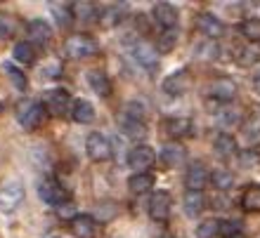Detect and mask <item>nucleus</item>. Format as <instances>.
<instances>
[{"label": "nucleus", "mask_w": 260, "mask_h": 238, "mask_svg": "<svg viewBox=\"0 0 260 238\" xmlns=\"http://www.w3.org/2000/svg\"><path fill=\"white\" fill-rule=\"evenodd\" d=\"M241 208L246 212H260V184H251V186L244 191Z\"/></svg>", "instance_id": "obj_25"}, {"label": "nucleus", "mask_w": 260, "mask_h": 238, "mask_svg": "<svg viewBox=\"0 0 260 238\" xmlns=\"http://www.w3.org/2000/svg\"><path fill=\"white\" fill-rule=\"evenodd\" d=\"M71 231L76 238H95L97 236V222L90 215H78L71 219Z\"/></svg>", "instance_id": "obj_18"}, {"label": "nucleus", "mask_w": 260, "mask_h": 238, "mask_svg": "<svg viewBox=\"0 0 260 238\" xmlns=\"http://www.w3.org/2000/svg\"><path fill=\"white\" fill-rule=\"evenodd\" d=\"M197 28L206 38H220V35L225 33V24L211 12H201L197 17Z\"/></svg>", "instance_id": "obj_12"}, {"label": "nucleus", "mask_w": 260, "mask_h": 238, "mask_svg": "<svg viewBox=\"0 0 260 238\" xmlns=\"http://www.w3.org/2000/svg\"><path fill=\"white\" fill-rule=\"evenodd\" d=\"M239 222H232V219H227V222H220V233L225 238H234V236H239Z\"/></svg>", "instance_id": "obj_37"}, {"label": "nucleus", "mask_w": 260, "mask_h": 238, "mask_svg": "<svg viewBox=\"0 0 260 238\" xmlns=\"http://www.w3.org/2000/svg\"><path fill=\"white\" fill-rule=\"evenodd\" d=\"M218 233H220V219H215V217L204 219L197 226V238H215Z\"/></svg>", "instance_id": "obj_30"}, {"label": "nucleus", "mask_w": 260, "mask_h": 238, "mask_svg": "<svg viewBox=\"0 0 260 238\" xmlns=\"http://www.w3.org/2000/svg\"><path fill=\"white\" fill-rule=\"evenodd\" d=\"M118 123H121V130L125 132V137H130V139H142L147 135V125H144L142 118H133L128 113H123Z\"/></svg>", "instance_id": "obj_19"}, {"label": "nucleus", "mask_w": 260, "mask_h": 238, "mask_svg": "<svg viewBox=\"0 0 260 238\" xmlns=\"http://www.w3.org/2000/svg\"><path fill=\"white\" fill-rule=\"evenodd\" d=\"M211 182L218 191H227V189H232L234 186V175L230 170H225V168H220V170L211 172Z\"/></svg>", "instance_id": "obj_27"}, {"label": "nucleus", "mask_w": 260, "mask_h": 238, "mask_svg": "<svg viewBox=\"0 0 260 238\" xmlns=\"http://www.w3.org/2000/svg\"><path fill=\"white\" fill-rule=\"evenodd\" d=\"M182 205H185L187 217H197V215H201V210H204V193H201V191H187Z\"/></svg>", "instance_id": "obj_23"}, {"label": "nucleus", "mask_w": 260, "mask_h": 238, "mask_svg": "<svg viewBox=\"0 0 260 238\" xmlns=\"http://www.w3.org/2000/svg\"><path fill=\"white\" fill-rule=\"evenodd\" d=\"M234 238H246V236H241V233H239V236H234Z\"/></svg>", "instance_id": "obj_41"}, {"label": "nucleus", "mask_w": 260, "mask_h": 238, "mask_svg": "<svg viewBox=\"0 0 260 238\" xmlns=\"http://www.w3.org/2000/svg\"><path fill=\"white\" fill-rule=\"evenodd\" d=\"M123 19V7H107V10H102L100 12V24L102 26H114V24H118V21Z\"/></svg>", "instance_id": "obj_32"}, {"label": "nucleus", "mask_w": 260, "mask_h": 238, "mask_svg": "<svg viewBox=\"0 0 260 238\" xmlns=\"http://www.w3.org/2000/svg\"><path fill=\"white\" fill-rule=\"evenodd\" d=\"M133 55H135L137 64L144 66L147 71H154L158 66V50L151 48L149 43H135V48H133Z\"/></svg>", "instance_id": "obj_13"}, {"label": "nucleus", "mask_w": 260, "mask_h": 238, "mask_svg": "<svg viewBox=\"0 0 260 238\" xmlns=\"http://www.w3.org/2000/svg\"><path fill=\"white\" fill-rule=\"evenodd\" d=\"M189 88V73H187L185 68H180L175 73H171L168 78L164 81V92L171 97H180L182 92H187Z\"/></svg>", "instance_id": "obj_16"}, {"label": "nucleus", "mask_w": 260, "mask_h": 238, "mask_svg": "<svg viewBox=\"0 0 260 238\" xmlns=\"http://www.w3.org/2000/svg\"><path fill=\"white\" fill-rule=\"evenodd\" d=\"M164 128H166V132H168L171 137L180 139V137L192 135L194 123H192V118H187V116H173V118H168V121L164 123Z\"/></svg>", "instance_id": "obj_17"}, {"label": "nucleus", "mask_w": 260, "mask_h": 238, "mask_svg": "<svg viewBox=\"0 0 260 238\" xmlns=\"http://www.w3.org/2000/svg\"><path fill=\"white\" fill-rule=\"evenodd\" d=\"M241 33H244V38H246V41L258 43L260 41V19H255V17L246 19L244 24H241Z\"/></svg>", "instance_id": "obj_33"}, {"label": "nucleus", "mask_w": 260, "mask_h": 238, "mask_svg": "<svg viewBox=\"0 0 260 238\" xmlns=\"http://www.w3.org/2000/svg\"><path fill=\"white\" fill-rule=\"evenodd\" d=\"M239 121L241 118H239V111L237 109H230V106H227V109L218 111V123L222 125V128H232V125H237Z\"/></svg>", "instance_id": "obj_35"}, {"label": "nucleus", "mask_w": 260, "mask_h": 238, "mask_svg": "<svg viewBox=\"0 0 260 238\" xmlns=\"http://www.w3.org/2000/svg\"><path fill=\"white\" fill-rule=\"evenodd\" d=\"M208 179H211V175H208V168H206L204 163H199V161L189 163V168H187V172H185L187 189L189 191H201Z\"/></svg>", "instance_id": "obj_10"}, {"label": "nucleus", "mask_w": 260, "mask_h": 238, "mask_svg": "<svg viewBox=\"0 0 260 238\" xmlns=\"http://www.w3.org/2000/svg\"><path fill=\"white\" fill-rule=\"evenodd\" d=\"M171 210H173L171 193L164 189L154 191L149 198V217L154 219V222H166V219L171 217Z\"/></svg>", "instance_id": "obj_7"}, {"label": "nucleus", "mask_w": 260, "mask_h": 238, "mask_svg": "<svg viewBox=\"0 0 260 238\" xmlns=\"http://www.w3.org/2000/svg\"><path fill=\"white\" fill-rule=\"evenodd\" d=\"M151 14H154L156 24L164 28V31H171V28L178 26V10H175L171 3H156L154 10H151Z\"/></svg>", "instance_id": "obj_11"}, {"label": "nucleus", "mask_w": 260, "mask_h": 238, "mask_svg": "<svg viewBox=\"0 0 260 238\" xmlns=\"http://www.w3.org/2000/svg\"><path fill=\"white\" fill-rule=\"evenodd\" d=\"M26 33H28V43H31V45L45 48V45L52 41V26H50L45 19H31L26 26Z\"/></svg>", "instance_id": "obj_9"}, {"label": "nucleus", "mask_w": 260, "mask_h": 238, "mask_svg": "<svg viewBox=\"0 0 260 238\" xmlns=\"http://www.w3.org/2000/svg\"><path fill=\"white\" fill-rule=\"evenodd\" d=\"M38 196L50 205H62V203L69 201L67 191L62 189V184L57 182V179H52V177L41 179V184H38Z\"/></svg>", "instance_id": "obj_8"}, {"label": "nucleus", "mask_w": 260, "mask_h": 238, "mask_svg": "<svg viewBox=\"0 0 260 238\" xmlns=\"http://www.w3.org/2000/svg\"><path fill=\"white\" fill-rule=\"evenodd\" d=\"M178 45V31L171 28V31H164V33L158 35V52H171L173 48Z\"/></svg>", "instance_id": "obj_34"}, {"label": "nucleus", "mask_w": 260, "mask_h": 238, "mask_svg": "<svg viewBox=\"0 0 260 238\" xmlns=\"http://www.w3.org/2000/svg\"><path fill=\"white\" fill-rule=\"evenodd\" d=\"M158 158H161V163H164L166 168H178V165L185 163L187 151H185V146H182V144L168 142V144H164V149H161Z\"/></svg>", "instance_id": "obj_14"}, {"label": "nucleus", "mask_w": 260, "mask_h": 238, "mask_svg": "<svg viewBox=\"0 0 260 238\" xmlns=\"http://www.w3.org/2000/svg\"><path fill=\"white\" fill-rule=\"evenodd\" d=\"M76 208H74V203L71 201H67V203H62V205H57V215L62 219H76L78 215H76Z\"/></svg>", "instance_id": "obj_38"}, {"label": "nucleus", "mask_w": 260, "mask_h": 238, "mask_svg": "<svg viewBox=\"0 0 260 238\" xmlns=\"http://www.w3.org/2000/svg\"><path fill=\"white\" fill-rule=\"evenodd\" d=\"M128 189H130V193H135V196L149 193V191L154 189V175H149V172L133 175V177L128 179Z\"/></svg>", "instance_id": "obj_22"}, {"label": "nucleus", "mask_w": 260, "mask_h": 238, "mask_svg": "<svg viewBox=\"0 0 260 238\" xmlns=\"http://www.w3.org/2000/svg\"><path fill=\"white\" fill-rule=\"evenodd\" d=\"M260 59V50L258 45H246V48L239 50V55H237V61H239V66H253V64H258Z\"/></svg>", "instance_id": "obj_29"}, {"label": "nucleus", "mask_w": 260, "mask_h": 238, "mask_svg": "<svg viewBox=\"0 0 260 238\" xmlns=\"http://www.w3.org/2000/svg\"><path fill=\"white\" fill-rule=\"evenodd\" d=\"M213 149H215V153H218L220 158H232L234 153H237V142H234L232 135H218L215 137V144H213Z\"/></svg>", "instance_id": "obj_24"}, {"label": "nucleus", "mask_w": 260, "mask_h": 238, "mask_svg": "<svg viewBox=\"0 0 260 238\" xmlns=\"http://www.w3.org/2000/svg\"><path fill=\"white\" fill-rule=\"evenodd\" d=\"M52 12H55V17L57 19H59V26H71V24H74V12H71V7H59V5H52Z\"/></svg>", "instance_id": "obj_36"}, {"label": "nucleus", "mask_w": 260, "mask_h": 238, "mask_svg": "<svg viewBox=\"0 0 260 238\" xmlns=\"http://www.w3.org/2000/svg\"><path fill=\"white\" fill-rule=\"evenodd\" d=\"M5 73H7V78L12 81V85L17 90H26L28 81H26V75L21 73V68L17 66V64H5Z\"/></svg>", "instance_id": "obj_31"}, {"label": "nucleus", "mask_w": 260, "mask_h": 238, "mask_svg": "<svg viewBox=\"0 0 260 238\" xmlns=\"http://www.w3.org/2000/svg\"><path fill=\"white\" fill-rule=\"evenodd\" d=\"M88 83H90V88H92V92H95V95H100V97H109L111 95L109 75L104 73V71H100V68L90 71V73H88Z\"/></svg>", "instance_id": "obj_20"}, {"label": "nucleus", "mask_w": 260, "mask_h": 238, "mask_svg": "<svg viewBox=\"0 0 260 238\" xmlns=\"http://www.w3.org/2000/svg\"><path fill=\"white\" fill-rule=\"evenodd\" d=\"M71 118H74L78 125H90V123L95 121V106H92L88 99H78V102H74Z\"/></svg>", "instance_id": "obj_21"}, {"label": "nucleus", "mask_w": 260, "mask_h": 238, "mask_svg": "<svg viewBox=\"0 0 260 238\" xmlns=\"http://www.w3.org/2000/svg\"><path fill=\"white\" fill-rule=\"evenodd\" d=\"M55 238H57V236H55Z\"/></svg>", "instance_id": "obj_43"}, {"label": "nucleus", "mask_w": 260, "mask_h": 238, "mask_svg": "<svg viewBox=\"0 0 260 238\" xmlns=\"http://www.w3.org/2000/svg\"><path fill=\"white\" fill-rule=\"evenodd\" d=\"M0 113H3V104H0Z\"/></svg>", "instance_id": "obj_42"}, {"label": "nucleus", "mask_w": 260, "mask_h": 238, "mask_svg": "<svg viewBox=\"0 0 260 238\" xmlns=\"http://www.w3.org/2000/svg\"><path fill=\"white\" fill-rule=\"evenodd\" d=\"M12 33V24H7V19H0V35Z\"/></svg>", "instance_id": "obj_39"}, {"label": "nucleus", "mask_w": 260, "mask_h": 238, "mask_svg": "<svg viewBox=\"0 0 260 238\" xmlns=\"http://www.w3.org/2000/svg\"><path fill=\"white\" fill-rule=\"evenodd\" d=\"M24 201V184L12 179V182L0 184V212H14Z\"/></svg>", "instance_id": "obj_4"}, {"label": "nucleus", "mask_w": 260, "mask_h": 238, "mask_svg": "<svg viewBox=\"0 0 260 238\" xmlns=\"http://www.w3.org/2000/svg\"><path fill=\"white\" fill-rule=\"evenodd\" d=\"M43 106H45V111H48L50 116H55V118H64L74 111L71 95H69L64 88L48 90V92L43 95Z\"/></svg>", "instance_id": "obj_2"}, {"label": "nucleus", "mask_w": 260, "mask_h": 238, "mask_svg": "<svg viewBox=\"0 0 260 238\" xmlns=\"http://www.w3.org/2000/svg\"><path fill=\"white\" fill-rule=\"evenodd\" d=\"M154 161H156V153H154V149L147 146V144H137L128 153V165H130V170H135V175L147 172L151 165H154Z\"/></svg>", "instance_id": "obj_6"}, {"label": "nucleus", "mask_w": 260, "mask_h": 238, "mask_svg": "<svg viewBox=\"0 0 260 238\" xmlns=\"http://www.w3.org/2000/svg\"><path fill=\"white\" fill-rule=\"evenodd\" d=\"M71 12H74L76 21H92L95 17H100L92 3H74V5H71Z\"/></svg>", "instance_id": "obj_28"}, {"label": "nucleus", "mask_w": 260, "mask_h": 238, "mask_svg": "<svg viewBox=\"0 0 260 238\" xmlns=\"http://www.w3.org/2000/svg\"><path fill=\"white\" fill-rule=\"evenodd\" d=\"M45 106L41 102H34V99H21L19 106H17V121L24 130H38L45 121Z\"/></svg>", "instance_id": "obj_1"}, {"label": "nucleus", "mask_w": 260, "mask_h": 238, "mask_svg": "<svg viewBox=\"0 0 260 238\" xmlns=\"http://www.w3.org/2000/svg\"><path fill=\"white\" fill-rule=\"evenodd\" d=\"M253 88H255V92H260V68L253 73Z\"/></svg>", "instance_id": "obj_40"}, {"label": "nucleus", "mask_w": 260, "mask_h": 238, "mask_svg": "<svg viewBox=\"0 0 260 238\" xmlns=\"http://www.w3.org/2000/svg\"><path fill=\"white\" fill-rule=\"evenodd\" d=\"M85 151L88 156L95 161V163H102V161H109L111 158V139L104 132H90L88 139H85Z\"/></svg>", "instance_id": "obj_5"}, {"label": "nucleus", "mask_w": 260, "mask_h": 238, "mask_svg": "<svg viewBox=\"0 0 260 238\" xmlns=\"http://www.w3.org/2000/svg\"><path fill=\"white\" fill-rule=\"evenodd\" d=\"M208 95L213 99H218V102H232L234 97H237V83L230 81V78H218V81L211 83V88H208Z\"/></svg>", "instance_id": "obj_15"}, {"label": "nucleus", "mask_w": 260, "mask_h": 238, "mask_svg": "<svg viewBox=\"0 0 260 238\" xmlns=\"http://www.w3.org/2000/svg\"><path fill=\"white\" fill-rule=\"evenodd\" d=\"M64 52L71 59H90V57H95L100 52V45H97V41L92 35L76 33L64 43Z\"/></svg>", "instance_id": "obj_3"}, {"label": "nucleus", "mask_w": 260, "mask_h": 238, "mask_svg": "<svg viewBox=\"0 0 260 238\" xmlns=\"http://www.w3.org/2000/svg\"><path fill=\"white\" fill-rule=\"evenodd\" d=\"M14 59H17V64H21V66H31L36 61V50L31 43H17L14 45Z\"/></svg>", "instance_id": "obj_26"}]
</instances>
